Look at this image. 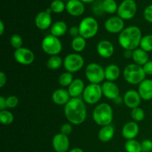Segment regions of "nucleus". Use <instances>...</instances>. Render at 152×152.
<instances>
[{
    "label": "nucleus",
    "mask_w": 152,
    "mask_h": 152,
    "mask_svg": "<svg viewBox=\"0 0 152 152\" xmlns=\"http://www.w3.org/2000/svg\"><path fill=\"white\" fill-rule=\"evenodd\" d=\"M65 116L71 124L81 125L86 121L87 117V109L83 99L80 97L71 98L65 105Z\"/></svg>",
    "instance_id": "f257e3e1"
},
{
    "label": "nucleus",
    "mask_w": 152,
    "mask_h": 152,
    "mask_svg": "<svg viewBox=\"0 0 152 152\" xmlns=\"http://www.w3.org/2000/svg\"><path fill=\"white\" fill-rule=\"evenodd\" d=\"M142 34L140 28L137 26H132L125 28V29L119 34L118 42L120 45L124 50H134L140 47Z\"/></svg>",
    "instance_id": "f03ea898"
},
{
    "label": "nucleus",
    "mask_w": 152,
    "mask_h": 152,
    "mask_svg": "<svg viewBox=\"0 0 152 152\" xmlns=\"http://www.w3.org/2000/svg\"><path fill=\"white\" fill-rule=\"evenodd\" d=\"M92 118L95 123L101 127L111 125L114 119L112 107L105 102L99 104L94 109Z\"/></svg>",
    "instance_id": "7ed1b4c3"
},
{
    "label": "nucleus",
    "mask_w": 152,
    "mask_h": 152,
    "mask_svg": "<svg viewBox=\"0 0 152 152\" xmlns=\"http://www.w3.org/2000/svg\"><path fill=\"white\" fill-rule=\"evenodd\" d=\"M145 74L142 66L132 63L126 66L123 71V77L128 83L131 85L139 86L144 80H145Z\"/></svg>",
    "instance_id": "20e7f679"
},
{
    "label": "nucleus",
    "mask_w": 152,
    "mask_h": 152,
    "mask_svg": "<svg viewBox=\"0 0 152 152\" xmlns=\"http://www.w3.org/2000/svg\"><path fill=\"white\" fill-rule=\"evenodd\" d=\"M78 28L80 30V36L86 39H90L97 34L99 24L95 18L87 16L80 22Z\"/></svg>",
    "instance_id": "39448f33"
},
{
    "label": "nucleus",
    "mask_w": 152,
    "mask_h": 152,
    "mask_svg": "<svg viewBox=\"0 0 152 152\" xmlns=\"http://www.w3.org/2000/svg\"><path fill=\"white\" fill-rule=\"evenodd\" d=\"M41 46L43 51L50 56L59 55L62 50V44L59 39L52 34H48L43 38Z\"/></svg>",
    "instance_id": "423d86ee"
},
{
    "label": "nucleus",
    "mask_w": 152,
    "mask_h": 152,
    "mask_svg": "<svg viewBox=\"0 0 152 152\" xmlns=\"http://www.w3.org/2000/svg\"><path fill=\"white\" fill-rule=\"evenodd\" d=\"M86 79L90 83L99 84L105 79V69L96 62L89 63L85 70Z\"/></svg>",
    "instance_id": "0eeeda50"
},
{
    "label": "nucleus",
    "mask_w": 152,
    "mask_h": 152,
    "mask_svg": "<svg viewBox=\"0 0 152 152\" xmlns=\"http://www.w3.org/2000/svg\"><path fill=\"white\" fill-rule=\"evenodd\" d=\"M102 96V86L99 84L93 83L88 85L83 94V100L89 105H94L99 102Z\"/></svg>",
    "instance_id": "6e6552de"
},
{
    "label": "nucleus",
    "mask_w": 152,
    "mask_h": 152,
    "mask_svg": "<svg viewBox=\"0 0 152 152\" xmlns=\"http://www.w3.org/2000/svg\"><path fill=\"white\" fill-rule=\"evenodd\" d=\"M85 60L78 53H72L67 55L63 59V66L66 71L70 73L78 72L84 66Z\"/></svg>",
    "instance_id": "1a4fd4ad"
},
{
    "label": "nucleus",
    "mask_w": 152,
    "mask_h": 152,
    "mask_svg": "<svg viewBox=\"0 0 152 152\" xmlns=\"http://www.w3.org/2000/svg\"><path fill=\"white\" fill-rule=\"evenodd\" d=\"M137 11V7L134 0H124L119 5L117 13L123 20H129L134 17Z\"/></svg>",
    "instance_id": "9d476101"
},
{
    "label": "nucleus",
    "mask_w": 152,
    "mask_h": 152,
    "mask_svg": "<svg viewBox=\"0 0 152 152\" xmlns=\"http://www.w3.org/2000/svg\"><path fill=\"white\" fill-rule=\"evenodd\" d=\"M13 56L15 60L18 63L23 65H31L35 59V55L34 52L29 48L24 47L15 50Z\"/></svg>",
    "instance_id": "9b49d317"
},
{
    "label": "nucleus",
    "mask_w": 152,
    "mask_h": 152,
    "mask_svg": "<svg viewBox=\"0 0 152 152\" xmlns=\"http://www.w3.org/2000/svg\"><path fill=\"white\" fill-rule=\"evenodd\" d=\"M104 27L110 34H120L125 29L124 20L118 16H111L105 21Z\"/></svg>",
    "instance_id": "f8f14e48"
},
{
    "label": "nucleus",
    "mask_w": 152,
    "mask_h": 152,
    "mask_svg": "<svg viewBox=\"0 0 152 152\" xmlns=\"http://www.w3.org/2000/svg\"><path fill=\"white\" fill-rule=\"evenodd\" d=\"M52 145L56 152H67L70 147L69 138L67 135L59 132L53 137Z\"/></svg>",
    "instance_id": "ddd939ff"
},
{
    "label": "nucleus",
    "mask_w": 152,
    "mask_h": 152,
    "mask_svg": "<svg viewBox=\"0 0 152 152\" xmlns=\"http://www.w3.org/2000/svg\"><path fill=\"white\" fill-rule=\"evenodd\" d=\"M141 99L142 98L140 95L139 94L137 91L135 90L127 91L123 96V102L128 108L131 109L139 107Z\"/></svg>",
    "instance_id": "4468645a"
},
{
    "label": "nucleus",
    "mask_w": 152,
    "mask_h": 152,
    "mask_svg": "<svg viewBox=\"0 0 152 152\" xmlns=\"http://www.w3.org/2000/svg\"><path fill=\"white\" fill-rule=\"evenodd\" d=\"M102 90L103 96L107 99L114 100L120 96V88L114 82L106 81L102 83Z\"/></svg>",
    "instance_id": "2eb2a0df"
},
{
    "label": "nucleus",
    "mask_w": 152,
    "mask_h": 152,
    "mask_svg": "<svg viewBox=\"0 0 152 152\" xmlns=\"http://www.w3.org/2000/svg\"><path fill=\"white\" fill-rule=\"evenodd\" d=\"M96 52L99 56L104 59L111 57L114 53V47L108 40H101L96 45Z\"/></svg>",
    "instance_id": "dca6fc26"
},
{
    "label": "nucleus",
    "mask_w": 152,
    "mask_h": 152,
    "mask_svg": "<svg viewBox=\"0 0 152 152\" xmlns=\"http://www.w3.org/2000/svg\"><path fill=\"white\" fill-rule=\"evenodd\" d=\"M35 25L39 30L45 31L52 25L51 15L46 11L39 12L35 17Z\"/></svg>",
    "instance_id": "f3484780"
},
{
    "label": "nucleus",
    "mask_w": 152,
    "mask_h": 152,
    "mask_svg": "<svg viewBox=\"0 0 152 152\" xmlns=\"http://www.w3.org/2000/svg\"><path fill=\"white\" fill-rule=\"evenodd\" d=\"M140 132V127L134 121L128 122L122 129V135L127 140H134L137 137Z\"/></svg>",
    "instance_id": "a211bd4d"
},
{
    "label": "nucleus",
    "mask_w": 152,
    "mask_h": 152,
    "mask_svg": "<svg viewBox=\"0 0 152 152\" xmlns=\"http://www.w3.org/2000/svg\"><path fill=\"white\" fill-rule=\"evenodd\" d=\"M65 10L71 16H80L85 12L84 3L80 0H69L66 3Z\"/></svg>",
    "instance_id": "6ab92c4d"
},
{
    "label": "nucleus",
    "mask_w": 152,
    "mask_h": 152,
    "mask_svg": "<svg viewBox=\"0 0 152 152\" xmlns=\"http://www.w3.org/2000/svg\"><path fill=\"white\" fill-rule=\"evenodd\" d=\"M52 101L57 105H65L71 99L68 90L59 88L55 90L52 94Z\"/></svg>",
    "instance_id": "aec40b11"
},
{
    "label": "nucleus",
    "mask_w": 152,
    "mask_h": 152,
    "mask_svg": "<svg viewBox=\"0 0 152 152\" xmlns=\"http://www.w3.org/2000/svg\"><path fill=\"white\" fill-rule=\"evenodd\" d=\"M137 91L143 100L148 101L152 99V80H144L138 86Z\"/></svg>",
    "instance_id": "412c9836"
},
{
    "label": "nucleus",
    "mask_w": 152,
    "mask_h": 152,
    "mask_svg": "<svg viewBox=\"0 0 152 152\" xmlns=\"http://www.w3.org/2000/svg\"><path fill=\"white\" fill-rule=\"evenodd\" d=\"M86 86L81 79H74L71 85L68 87V93L71 98H77L83 95Z\"/></svg>",
    "instance_id": "4be33fe9"
},
{
    "label": "nucleus",
    "mask_w": 152,
    "mask_h": 152,
    "mask_svg": "<svg viewBox=\"0 0 152 152\" xmlns=\"http://www.w3.org/2000/svg\"><path fill=\"white\" fill-rule=\"evenodd\" d=\"M132 59L135 64L140 65V66H143L146 62L149 61V55H148V52L145 51L140 48H138L133 50Z\"/></svg>",
    "instance_id": "5701e85b"
},
{
    "label": "nucleus",
    "mask_w": 152,
    "mask_h": 152,
    "mask_svg": "<svg viewBox=\"0 0 152 152\" xmlns=\"http://www.w3.org/2000/svg\"><path fill=\"white\" fill-rule=\"evenodd\" d=\"M114 136V129L111 125L102 126L98 132V138L102 142H108Z\"/></svg>",
    "instance_id": "b1692460"
},
{
    "label": "nucleus",
    "mask_w": 152,
    "mask_h": 152,
    "mask_svg": "<svg viewBox=\"0 0 152 152\" xmlns=\"http://www.w3.org/2000/svg\"><path fill=\"white\" fill-rule=\"evenodd\" d=\"M120 68L115 64H111L105 68V77L107 81L114 82L120 77Z\"/></svg>",
    "instance_id": "393cba45"
},
{
    "label": "nucleus",
    "mask_w": 152,
    "mask_h": 152,
    "mask_svg": "<svg viewBox=\"0 0 152 152\" xmlns=\"http://www.w3.org/2000/svg\"><path fill=\"white\" fill-rule=\"evenodd\" d=\"M67 31H68V26L64 21L55 22L50 27V34L58 38L63 37L66 34Z\"/></svg>",
    "instance_id": "a878e982"
},
{
    "label": "nucleus",
    "mask_w": 152,
    "mask_h": 152,
    "mask_svg": "<svg viewBox=\"0 0 152 152\" xmlns=\"http://www.w3.org/2000/svg\"><path fill=\"white\" fill-rule=\"evenodd\" d=\"M86 39L81 36L75 37L71 42V48L76 53H80L83 51L86 47Z\"/></svg>",
    "instance_id": "bb28decb"
},
{
    "label": "nucleus",
    "mask_w": 152,
    "mask_h": 152,
    "mask_svg": "<svg viewBox=\"0 0 152 152\" xmlns=\"http://www.w3.org/2000/svg\"><path fill=\"white\" fill-rule=\"evenodd\" d=\"M63 65V60L59 55L50 56L47 61L48 68L50 70H57Z\"/></svg>",
    "instance_id": "cd10ccee"
},
{
    "label": "nucleus",
    "mask_w": 152,
    "mask_h": 152,
    "mask_svg": "<svg viewBox=\"0 0 152 152\" xmlns=\"http://www.w3.org/2000/svg\"><path fill=\"white\" fill-rule=\"evenodd\" d=\"M126 152H142L141 143L135 139L127 140L125 143Z\"/></svg>",
    "instance_id": "c85d7f7f"
},
{
    "label": "nucleus",
    "mask_w": 152,
    "mask_h": 152,
    "mask_svg": "<svg viewBox=\"0 0 152 152\" xmlns=\"http://www.w3.org/2000/svg\"><path fill=\"white\" fill-rule=\"evenodd\" d=\"M118 7L119 6L117 5V3L115 0H105L102 1V7L105 13L113 14L117 12Z\"/></svg>",
    "instance_id": "c756f323"
},
{
    "label": "nucleus",
    "mask_w": 152,
    "mask_h": 152,
    "mask_svg": "<svg viewBox=\"0 0 152 152\" xmlns=\"http://www.w3.org/2000/svg\"><path fill=\"white\" fill-rule=\"evenodd\" d=\"M73 81H74L73 74L72 73L68 72V71L62 73L59 77V79H58L59 84L62 87H68L72 83Z\"/></svg>",
    "instance_id": "7c9ffc66"
},
{
    "label": "nucleus",
    "mask_w": 152,
    "mask_h": 152,
    "mask_svg": "<svg viewBox=\"0 0 152 152\" xmlns=\"http://www.w3.org/2000/svg\"><path fill=\"white\" fill-rule=\"evenodd\" d=\"M140 48L148 53L152 51V34L142 36L140 44Z\"/></svg>",
    "instance_id": "2f4dec72"
},
{
    "label": "nucleus",
    "mask_w": 152,
    "mask_h": 152,
    "mask_svg": "<svg viewBox=\"0 0 152 152\" xmlns=\"http://www.w3.org/2000/svg\"><path fill=\"white\" fill-rule=\"evenodd\" d=\"M0 120L3 125L8 126V125L12 124V123L14 120V116L7 110H3L0 111Z\"/></svg>",
    "instance_id": "473e14b6"
},
{
    "label": "nucleus",
    "mask_w": 152,
    "mask_h": 152,
    "mask_svg": "<svg viewBox=\"0 0 152 152\" xmlns=\"http://www.w3.org/2000/svg\"><path fill=\"white\" fill-rule=\"evenodd\" d=\"M50 8L51 9L53 13H61L66 8V4L62 0H53L50 3Z\"/></svg>",
    "instance_id": "72a5a7b5"
},
{
    "label": "nucleus",
    "mask_w": 152,
    "mask_h": 152,
    "mask_svg": "<svg viewBox=\"0 0 152 152\" xmlns=\"http://www.w3.org/2000/svg\"><path fill=\"white\" fill-rule=\"evenodd\" d=\"M131 116L133 120L136 123L137 122H141L144 120L145 118V111L142 108L137 107L134 109H132V112H131Z\"/></svg>",
    "instance_id": "f704fd0d"
},
{
    "label": "nucleus",
    "mask_w": 152,
    "mask_h": 152,
    "mask_svg": "<svg viewBox=\"0 0 152 152\" xmlns=\"http://www.w3.org/2000/svg\"><path fill=\"white\" fill-rule=\"evenodd\" d=\"M10 45L16 50L20 48H22V45H23V39H22V37L19 34H13L10 38Z\"/></svg>",
    "instance_id": "c9c22d12"
},
{
    "label": "nucleus",
    "mask_w": 152,
    "mask_h": 152,
    "mask_svg": "<svg viewBox=\"0 0 152 152\" xmlns=\"http://www.w3.org/2000/svg\"><path fill=\"white\" fill-rule=\"evenodd\" d=\"M6 103H7V108L13 109L16 108L19 104V99L15 95H11L6 98Z\"/></svg>",
    "instance_id": "e433bc0d"
},
{
    "label": "nucleus",
    "mask_w": 152,
    "mask_h": 152,
    "mask_svg": "<svg viewBox=\"0 0 152 152\" xmlns=\"http://www.w3.org/2000/svg\"><path fill=\"white\" fill-rule=\"evenodd\" d=\"M92 9H93L94 13L96 15H102V13H105L103 10V7H102V1L100 2V1H95L94 2Z\"/></svg>",
    "instance_id": "4c0bfd02"
},
{
    "label": "nucleus",
    "mask_w": 152,
    "mask_h": 152,
    "mask_svg": "<svg viewBox=\"0 0 152 152\" xmlns=\"http://www.w3.org/2000/svg\"><path fill=\"white\" fill-rule=\"evenodd\" d=\"M144 19L149 23H152V4L147 6L143 12Z\"/></svg>",
    "instance_id": "58836bf2"
},
{
    "label": "nucleus",
    "mask_w": 152,
    "mask_h": 152,
    "mask_svg": "<svg viewBox=\"0 0 152 152\" xmlns=\"http://www.w3.org/2000/svg\"><path fill=\"white\" fill-rule=\"evenodd\" d=\"M142 152H150L152 151V141L151 140H144L141 142Z\"/></svg>",
    "instance_id": "ea45409f"
},
{
    "label": "nucleus",
    "mask_w": 152,
    "mask_h": 152,
    "mask_svg": "<svg viewBox=\"0 0 152 152\" xmlns=\"http://www.w3.org/2000/svg\"><path fill=\"white\" fill-rule=\"evenodd\" d=\"M72 126L70 123H64V124L62 125L60 128V133L63 134L65 135H69L70 134H71L72 132Z\"/></svg>",
    "instance_id": "a19ab883"
},
{
    "label": "nucleus",
    "mask_w": 152,
    "mask_h": 152,
    "mask_svg": "<svg viewBox=\"0 0 152 152\" xmlns=\"http://www.w3.org/2000/svg\"><path fill=\"white\" fill-rule=\"evenodd\" d=\"M146 75H152V60H149L142 66Z\"/></svg>",
    "instance_id": "79ce46f5"
},
{
    "label": "nucleus",
    "mask_w": 152,
    "mask_h": 152,
    "mask_svg": "<svg viewBox=\"0 0 152 152\" xmlns=\"http://www.w3.org/2000/svg\"><path fill=\"white\" fill-rule=\"evenodd\" d=\"M68 33H69L70 36L74 38L80 36V30H79V28L77 26H72L69 28L68 30Z\"/></svg>",
    "instance_id": "37998d69"
},
{
    "label": "nucleus",
    "mask_w": 152,
    "mask_h": 152,
    "mask_svg": "<svg viewBox=\"0 0 152 152\" xmlns=\"http://www.w3.org/2000/svg\"><path fill=\"white\" fill-rule=\"evenodd\" d=\"M7 83V76L3 71L0 72V88H3Z\"/></svg>",
    "instance_id": "c03bdc74"
},
{
    "label": "nucleus",
    "mask_w": 152,
    "mask_h": 152,
    "mask_svg": "<svg viewBox=\"0 0 152 152\" xmlns=\"http://www.w3.org/2000/svg\"><path fill=\"white\" fill-rule=\"evenodd\" d=\"M7 108V103H6V98L4 96H0V110L3 111V110H6Z\"/></svg>",
    "instance_id": "a18cd8bd"
},
{
    "label": "nucleus",
    "mask_w": 152,
    "mask_h": 152,
    "mask_svg": "<svg viewBox=\"0 0 152 152\" xmlns=\"http://www.w3.org/2000/svg\"><path fill=\"white\" fill-rule=\"evenodd\" d=\"M132 53H133V51H132V50H125L123 56H124V57L126 58V59H130V58H132Z\"/></svg>",
    "instance_id": "49530a36"
},
{
    "label": "nucleus",
    "mask_w": 152,
    "mask_h": 152,
    "mask_svg": "<svg viewBox=\"0 0 152 152\" xmlns=\"http://www.w3.org/2000/svg\"><path fill=\"white\" fill-rule=\"evenodd\" d=\"M4 22H3L2 20L0 21V34L1 36H2L4 34Z\"/></svg>",
    "instance_id": "de8ad7c7"
},
{
    "label": "nucleus",
    "mask_w": 152,
    "mask_h": 152,
    "mask_svg": "<svg viewBox=\"0 0 152 152\" xmlns=\"http://www.w3.org/2000/svg\"><path fill=\"white\" fill-rule=\"evenodd\" d=\"M69 152H84V151L80 148H74L70 150Z\"/></svg>",
    "instance_id": "09e8293b"
},
{
    "label": "nucleus",
    "mask_w": 152,
    "mask_h": 152,
    "mask_svg": "<svg viewBox=\"0 0 152 152\" xmlns=\"http://www.w3.org/2000/svg\"><path fill=\"white\" fill-rule=\"evenodd\" d=\"M114 102H115V103H117V104H118V103H121L122 102H123V99H122L121 97H120V96H119V97H117V99H114Z\"/></svg>",
    "instance_id": "8fccbe9b"
},
{
    "label": "nucleus",
    "mask_w": 152,
    "mask_h": 152,
    "mask_svg": "<svg viewBox=\"0 0 152 152\" xmlns=\"http://www.w3.org/2000/svg\"><path fill=\"white\" fill-rule=\"evenodd\" d=\"M80 1H83V3H91V2H94L96 0H80Z\"/></svg>",
    "instance_id": "3c124183"
},
{
    "label": "nucleus",
    "mask_w": 152,
    "mask_h": 152,
    "mask_svg": "<svg viewBox=\"0 0 152 152\" xmlns=\"http://www.w3.org/2000/svg\"><path fill=\"white\" fill-rule=\"evenodd\" d=\"M102 1H105V0H102Z\"/></svg>",
    "instance_id": "603ef678"
}]
</instances>
